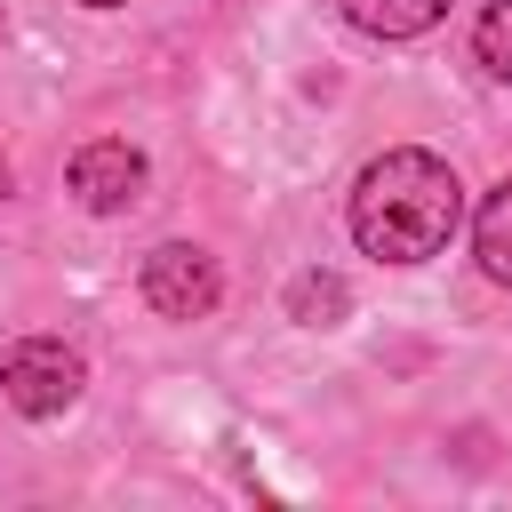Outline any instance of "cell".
<instances>
[{
	"instance_id": "obj_1",
	"label": "cell",
	"mask_w": 512,
	"mask_h": 512,
	"mask_svg": "<svg viewBox=\"0 0 512 512\" xmlns=\"http://www.w3.org/2000/svg\"><path fill=\"white\" fill-rule=\"evenodd\" d=\"M456 216H464V184H456V168H448L440 152H424V144H400V152L368 160L360 184H352V240H360L368 256H384V264H424V256H440L448 232H456Z\"/></svg>"
},
{
	"instance_id": "obj_2",
	"label": "cell",
	"mask_w": 512,
	"mask_h": 512,
	"mask_svg": "<svg viewBox=\"0 0 512 512\" xmlns=\"http://www.w3.org/2000/svg\"><path fill=\"white\" fill-rule=\"evenodd\" d=\"M88 384V360L64 344V336H16L0 352V400L16 416H64Z\"/></svg>"
},
{
	"instance_id": "obj_3",
	"label": "cell",
	"mask_w": 512,
	"mask_h": 512,
	"mask_svg": "<svg viewBox=\"0 0 512 512\" xmlns=\"http://www.w3.org/2000/svg\"><path fill=\"white\" fill-rule=\"evenodd\" d=\"M216 296H224V272H216L208 248H192V240H160V248L144 256V304H152L160 320H208Z\"/></svg>"
},
{
	"instance_id": "obj_4",
	"label": "cell",
	"mask_w": 512,
	"mask_h": 512,
	"mask_svg": "<svg viewBox=\"0 0 512 512\" xmlns=\"http://www.w3.org/2000/svg\"><path fill=\"white\" fill-rule=\"evenodd\" d=\"M64 184H72V200H80L88 216H120V208L144 200V152H136L128 136H96V144L72 152Z\"/></svg>"
},
{
	"instance_id": "obj_5",
	"label": "cell",
	"mask_w": 512,
	"mask_h": 512,
	"mask_svg": "<svg viewBox=\"0 0 512 512\" xmlns=\"http://www.w3.org/2000/svg\"><path fill=\"white\" fill-rule=\"evenodd\" d=\"M368 40H416V32H432L440 16H448V0H336Z\"/></svg>"
},
{
	"instance_id": "obj_6",
	"label": "cell",
	"mask_w": 512,
	"mask_h": 512,
	"mask_svg": "<svg viewBox=\"0 0 512 512\" xmlns=\"http://www.w3.org/2000/svg\"><path fill=\"white\" fill-rule=\"evenodd\" d=\"M472 248H480L488 280H512V176L480 200V216H472Z\"/></svg>"
},
{
	"instance_id": "obj_7",
	"label": "cell",
	"mask_w": 512,
	"mask_h": 512,
	"mask_svg": "<svg viewBox=\"0 0 512 512\" xmlns=\"http://www.w3.org/2000/svg\"><path fill=\"white\" fill-rule=\"evenodd\" d=\"M288 304H296V320H304V328H336V312H344L352 296H344V280H336V272H304V280L288 288Z\"/></svg>"
},
{
	"instance_id": "obj_8",
	"label": "cell",
	"mask_w": 512,
	"mask_h": 512,
	"mask_svg": "<svg viewBox=\"0 0 512 512\" xmlns=\"http://www.w3.org/2000/svg\"><path fill=\"white\" fill-rule=\"evenodd\" d=\"M472 56H480L496 80H512V0H488V8H480V24H472Z\"/></svg>"
},
{
	"instance_id": "obj_9",
	"label": "cell",
	"mask_w": 512,
	"mask_h": 512,
	"mask_svg": "<svg viewBox=\"0 0 512 512\" xmlns=\"http://www.w3.org/2000/svg\"><path fill=\"white\" fill-rule=\"evenodd\" d=\"M0 200H8V160H0Z\"/></svg>"
},
{
	"instance_id": "obj_10",
	"label": "cell",
	"mask_w": 512,
	"mask_h": 512,
	"mask_svg": "<svg viewBox=\"0 0 512 512\" xmlns=\"http://www.w3.org/2000/svg\"><path fill=\"white\" fill-rule=\"evenodd\" d=\"M80 8H120V0H80Z\"/></svg>"
},
{
	"instance_id": "obj_11",
	"label": "cell",
	"mask_w": 512,
	"mask_h": 512,
	"mask_svg": "<svg viewBox=\"0 0 512 512\" xmlns=\"http://www.w3.org/2000/svg\"><path fill=\"white\" fill-rule=\"evenodd\" d=\"M0 40H8V16H0Z\"/></svg>"
}]
</instances>
